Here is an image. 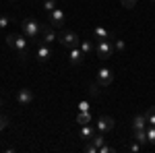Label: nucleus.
<instances>
[{"instance_id": "nucleus-15", "label": "nucleus", "mask_w": 155, "mask_h": 153, "mask_svg": "<svg viewBox=\"0 0 155 153\" xmlns=\"http://www.w3.org/2000/svg\"><path fill=\"white\" fill-rule=\"evenodd\" d=\"M93 37L95 39H107V37H112V33L107 31L106 27H95L93 29Z\"/></svg>"}, {"instance_id": "nucleus-9", "label": "nucleus", "mask_w": 155, "mask_h": 153, "mask_svg": "<svg viewBox=\"0 0 155 153\" xmlns=\"http://www.w3.org/2000/svg\"><path fill=\"white\" fill-rule=\"evenodd\" d=\"M33 99H35V97H33V91H31V89H19V91H17V101H19L21 106H29Z\"/></svg>"}, {"instance_id": "nucleus-1", "label": "nucleus", "mask_w": 155, "mask_h": 153, "mask_svg": "<svg viewBox=\"0 0 155 153\" xmlns=\"http://www.w3.org/2000/svg\"><path fill=\"white\" fill-rule=\"evenodd\" d=\"M6 44H8L12 50H17V56L21 60L27 58V39H23V35L11 33V35H6Z\"/></svg>"}, {"instance_id": "nucleus-26", "label": "nucleus", "mask_w": 155, "mask_h": 153, "mask_svg": "<svg viewBox=\"0 0 155 153\" xmlns=\"http://www.w3.org/2000/svg\"><path fill=\"white\" fill-rule=\"evenodd\" d=\"M11 23V19L8 17H4V15H0V29H6V25Z\"/></svg>"}, {"instance_id": "nucleus-17", "label": "nucleus", "mask_w": 155, "mask_h": 153, "mask_svg": "<svg viewBox=\"0 0 155 153\" xmlns=\"http://www.w3.org/2000/svg\"><path fill=\"white\" fill-rule=\"evenodd\" d=\"M112 44H114V52H124V48H126L124 39H118L116 35H112Z\"/></svg>"}, {"instance_id": "nucleus-32", "label": "nucleus", "mask_w": 155, "mask_h": 153, "mask_svg": "<svg viewBox=\"0 0 155 153\" xmlns=\"http://www.w3.org/2000/svg\"><path fill=\"white\" fill-rule=\"evenodd\" d=\"M153 2H155V0H153Z\"/></svg>"}, {"instance_id": "nucleus-7", "label": "nucleus", "mask_w": 155, "mask_h": 153, "mask_svg": "<svg viewBox=\"0 0 155 153\" xmlns=\"http://www.w3.org/2000/svg\"><path fill=\"white\" fill-rule=\"evenodd\" d=\"M58 39V35H56V29L52 27V25H41V42L44 44H48V46H52L54 42Z\"/></svg>"}, {"instance_id": "nucleus-27", "label": "nucleus", "mask_w": 155, "mask_h": 153, "mask_svg": "<svg viewBox=\"0 0 155 153\" xmlns=\"http://www.w3.org/2000/svg\"><path fill=\"white\" fill-rule=\"evenodd\" d=\"M114 151H116V149H114V147H107L106 143L99 147V153H114Z\"/></svg>"}, {"instance_id": "nucleus-29", "label": "nucleus", "mask_w": 155, "mask_h": 153, "mask_svg": "<svg viewBox=\"0 0 155 153\" xmlns=\"http://www.w3.org/2000/svg\"><path fill=\"white\" fill-rule=\"evenodd\" d=\"M79 112H89V101H81L79 104Z\"/></svg>"}, {"instance_id": "nucleus-2", "label": "nucleus", "mask_w": 155, "mask_h": 153, "mask_svg": "<svg viewBox=\"0 0 155 153\" xmlns=\"http://www.w3.org/2000/svg\"><path fill=\"white\" fill-rule=\"evenodd\" d=\"M114 35V33H112ZM95 54L99 60H110L114 56V44H112V37L107 39H97V46H95Z\"/></svg>"}, {"instance_id": "nucleus-14", "label": "nucleus", "mask_w": 155, "mask_h": 153, "mask_svg": "<svg viewBox=\"0 0 155 153\" xmlns=\"http://www.w3.org/2000/svg\"><path fill=\"white\" fill-rule=\"evenodd\" d=\"M74 120H77L81 126H83V124H91V122H93V118H91V112H79Z\"/></svg>"}, {"instance_id": "nucleus-18", "label": "nucleus", "mask_w": 155, "mask_h": 153, "mask_svg": "<svg viewBox=\"0 0 155 153\" xmlns=\"http://www.w3.org/2000/svg\"><path fill=\"white\" fill-rule=\"evenodd\" d=\"M79 48H81V52H83L85 56H87V54H91V50H93V44H91L89 39H83V42L79 44Z\"/></svg>"}, {"instance_id": "nucleus-13", "label": "nucleus", "mask_w": 155, "mask_h": 153, "mask_svg": "<svg viewBox=\"0 0 155 153\" xmlns=\"http://www.w3.org/2000/svg\"><path fill=\"white\" fill-rule=\"evenodd\" d=\"M143 128H147V116L139 114V116L132 118V130H143Z\"/></svg>"}, {"instance_id": "nucleus-24", "label": "nucleus", "mask_w": 155, "mask_h": 153, "mask_svg": "<svg viewBox=\"0 0 155 153\" xmlns=\"http://www.w3.org/2000/svg\"><path fill=\"white\" fill-rule=\"evenodd\" d=\"M4 128H8V118L4 116V114H0V132Z\"/></svg>"}, {"instance_id": "nucleus-23", "label": "nucleus", "mask_w": 155, "mask_h": 153, "mask_svg": "<svg viewBox=\"0 0 155 153\" xmlns=\"http://www.w3.org/2000/svg\"><path fill=\"white\" fill-rule=\"evenodd\" d=\"M145 116H147V124H151V126H155V112H145Z\"/></svg>"}, {"instance_id": "nucleus-3", "label": "nucleus", "mask_w": 155, "mask_h": 153, "mask_svg": "<svg viewBox=\"0 0 155 153\" xmlns=\"http://www.w3.org/2000/svg\"><path fill=\"white\" fill-rule=\"evenodd\" d=\"M21 27H23V33L29 39H37V37L41 35V23L35 21V19H23Z\"/></svg>"}, {"instance_id": "nucleus-4", "label": "nucleus", "mask_w": 155, "mask_h": 153, "mask_svg": "<svg viewBox=\"0 0 155 153\" xmlns=\"http://www.w3.org/2000/svg\"><path fill=\"white\" fill-rule=\"evenodd\" d=\"M48 23L52 25L54 29H62L64 23H66V15H64V11L56 6L52 12H48Z\"/></svg>"}, {"instance_id": "nucleus-16", "label": "nucleus", "mask_w": 155, "mask_h": 153, "mask_svg": "<svg viewBox=\"0 0 155 153\" xmlns=\"http://www.w3.org/2000/svg\"><path fill=\"white\" fill-rule=\"evenodd\" d=\"M132 139H134V141H139L141 143V145H147V130H132Z\"/></svg>"}, {"instance_id": "nucleus-31", "label": "nucleus", "mask_w": 155, "mask_h": 153, "mask_svg": "<svg viewBox=\"0 0 155 153\" xmlns=\"http://www.w3.org/2000/svg\"><path fill=\"white\" fill-rule=\"evenodd\" d=\"M149 112H155V106H151V108H149Z\"/></svg>"}, {"instance_id": "nucleus-10", "label": "nucleus", "mask_w": 155, "mask_h": 153, "mask_svg": "<svg viewBox=\"0 0 155 153\" xmlns=\"http://www.w3.org/2000/svg\"><path fill=\"white\" fill-rule=\"evenodd\" d=\"M35 56H37V60H39V62H48L50 56H52V48H50L48 44H44V42H41V44L37 46Z\"/></svg>"}, {"instance_id": "nucleus-22", "label": "nucleus", "mask_w": 155, "mask_h": 153, "mask_svg": "<svg viewBox=\"0 0 155 153\" xmlns=\"http://www.w3.org/2000/svg\"><path fill=\"white\" fill-rule=\"evenodd\" d=\"M85 151H87V153H99V147H97V145H93L91 141H87V145H85Z\"/></svg>"}, {"instance_id": "nucleus-6", "label": "nucleus", "mask_w": 155, "mask_h": 153, "mask_svg": "<svg viewBox=\"0 0 155 153\" xmlns=\"http://www.w3.org/2000/svg\"><path fill=\"white\" fill-rule=\"evenodd\" d=\"M112 81H114V72L110 71V68H99V71H97V85H99L101 89L110 87Z\"/></svg>"}, {"instance_id": "nucleus-8", "label": "nucleus", "mask_w": 155, "mask_h": 153, "mask_svg": "<svg viewBox=\"0 0 155 153\" xmlns=\"http://www.w3.org/2000/svg\"><path fill=\"white\" fill-rule=\"evenodd\" d=\"M95 128L99 130V132H107V130H112V128H114V118H112V116H101V118H97Z\"/></svg>"}, {"instance_id": "nucleus-21", "label": "nucleus", "mask_w": 155, "mask_h": 153, "mask_svg": "<svg viewBox=\"0 0 155 153\" xmlns=\"http://www.w3.org/2000/svg\"><path fill=\"white\" fill-rule=\"evenodd\" d=\"M56 6H58L56 0H44V11H46V12H52Z\"/></svg>"}, {"instance_id": "nucleus-28", "label": "nucleus", "mask_w": 155, "mask_h": 153, "mask_svg": "<svg viewBox=\"0 0 155 153\" xmlns=\"http://www.w3.org/2000/svg\"><path fill=\"white\" fill-rule=\"evenodd\" d=\"M141 147H143L141 143H139V141H134V143H132V145H130V147H128V149H130V151H134V153H137V151H141Z\"/></svg>"}, {"instance_id": "nucleus-12", "label": "nucleus", "mask_w": 155, "mask_h": 153, "mask_svg": "<svg viewBox=\"0 0 155 153\" xmlns=\"http://www.w3.org/2000/svg\"><path fill=\"white\" fill-rule=\"evenodd\" d=\"M95 132H97V128L93 126V124H83V126H81V139H85V141H91Z\"/></svg>"}, {"instance_id": "nucleus-25", "label": "nucleus", "mask_w": 155, "mask_h": 153, "mask_svg": "<svg viewBox=\"0 0 155 153\" xmlns=\"http://www.w3.org/2000/svg\"><path fill=\"white\" fill-rule=\"evenodd\" d=\"M120 2H122L124 8H134L137 6V0H120Z\"/></svg>"}, {"instance_id": "nucleus-20", "label": "nucleus", "mask_w": 155, "mask_h": 153, "mask_svg": "<svg viewBox=\"0 0 155 153\" xmlns=\"http://www.w3.org/2000/svg\"><path fill=\"white\" fill-rule=\"evenodd\" d=\"M104 141H106V139H104V132H99V130H97L95 135H93V139H91V143H93V145H97V147H101V145H104Z\"/></svg>"}, {"instance_id": "nucleus-30", "label": "nucleus", "mask_w": 155, "mask_h": 153, "mask_svg": "<svg viewBox=\"0 0 155 153\" xmlns=\"http://www.w3.org/2000/svg\"><path fill=\"white\" fill-rule=\"evenodd\" d=\"M99 89H101V87H99V85L95 83V85L91 87V95H97V93H99Z\"/></svg>"}, {"instance_id": "nucleus-5", "label": "nucleus", "mask_w": 155, "mask_h": 153, "mask_svg": "<svg viewBox=\"0 0 155 153\" xmlns=\"http://www.w3.org/2000/svg\"><path fill=\"white\" fill-rule=\"evenodd\" d=\"M58 42L64 48H68V50L79 48V44H81V39H79V35H77L74 31H62V33L58 35Z\"/></svg>"}, {"instance_id": "nucleus-19", "label": "nucleus", "mask_w": 155, "mask_h": 153, "mask_svg": "<svg viewBox=\"0 0 155 153\" xmlns=\"http://www.w3.org/2000/svg\"><path fill=\"white\" fill-rule=\"evenodd\" d=\"M147 141L151 143V145H155V126H151V124H147Z\"/></svg>"}, {"instance_id": "nucleus-11", "label": "nucleus", "mask_w": 155, "mask_h": 153, "mask_svg": "<svg viewBox=\"0 0 155 153\" xmlns=\"http://www.w3.org/2000/svg\"><path fill=\"white\" fill-rule=\"evenodd\" d=\"M83 60H85V54L81 52V48H72L71 54H68V62L72 66H79V64H83Z\"/></svg>"}]
</instances>
